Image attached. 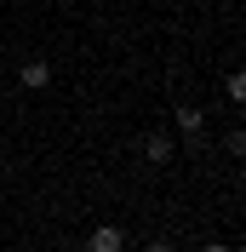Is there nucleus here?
Returning <instances> with one entry per match:
<instances>
[{
    "mask_svg": "<svg viewBox=\"0 0 246 252\" xmlns=\"http://www.w3.org/2000/svg\"><path fill=\"white\" fill-rule=\"evenodd\" d=\"M126 247V235L115 229V223H97L92 235H86V252H121Z\"/></svg>",
    "mask_w": 246,
    "mask_h": 252,
    "instance_id": "nucleus-2",
    "label": "nucleus"
},
{
    "mask_svg": "<svg viewBox=\"0 0 246 252\" xmlns=\"http://www.w3.org/2000/svg\"><path fill=\"white\" fill-rule=\"evenodd\" d=\"M0 229H6V218H0Z\"/></svg>",
    "mask_w": 246,
    "mask_h": 252,
    "instance_id": "nucleus-8",
    "label": "nucleus"
},
{
    "mask_svg": "<svg viewBox=\"0 0 246 252\" xmlns=\"http://www.w3.org/2000/svg\"><path fill=\"white\" fill-rule=\"evenodd\" d=\"M200 252H229V247H223V241H206V247H200Z\"/></svg>",
    "mask_w": 246,
    "mask_h": 252,
    "instance_id": "nucleus-7",
    "label": "nucleus"
},
{
    "mask_svg": "<svg viewBox=\"0 0 246 252\" xmlns=\"http://www.w3.org/2000/svg\"><path fill=\"white\" fill-rule=\"evenodd\" d=\"M172 155H178V143H172L166 132H149V138H143V160H154V166H166Z\"/></svg>",
    "mask_w": 246,
    "mask_h": 252,
    "instance_id": "nucleus-3",
    "label": "nucleus"
},
{
    "mask_svg": "<svg viewBox=\"0 0 246 252\" xmlns=\"http://www.w3.org/2000/svg\"><path fill=\"white\" fill-rule=\"evenodd\" d=\"M143 252H178V247H172V241H149Z\"/></svg>",
    "mask_w": 246,
    "mask_h": 252,
    "instance_id": "nucleus-6",
    "label": "nucleus"
},
{
    "mask_svg": "<svg viewBox=\"0 0 246 252\" xmlns=\"http://www.w3.org/2000/svg\"><path fill=\"white\" fill-rule=\"evenodd\" d=\"M223 92H229V103H246V75H229V80H223Z\"/></svg>",
    "mask_w": 246,
    "mask_h": 252,
    "instance_id": "nucleus-5",
    "label": "nucleus"
},
{
    "mask_svg": "<svg viewBox=\"0 0 246 252\" xmlns=\"http://www.w3.org/2000/svg\"><path fill=\"white\" fill-rule=\"evenodd\" d=\"M178 132H184V138H200V132H206V115H200L195 103H178Z\"/></svg>",
    "mask_w": 246,
    "mask_h": 252,
    "instance_id": "nucleus-4",
    "label": "nucleus"
},
{
    "mask_svg": "<svg viewBox=\"0 0 246 252\" xmlns=\"http://www.w3.org/2000/svg\"><path fill=\"white\" fill-rule=\"evenodd\" d=\"M17 80H23V92H46V86H52V63L29 58L23 69H17Z\"/></svg>",
    "mask_w": 246,
    "mask_h": 252,
    "instance_id": "nucleus-1",
    "label": "nucleus"
}]
</instances>
